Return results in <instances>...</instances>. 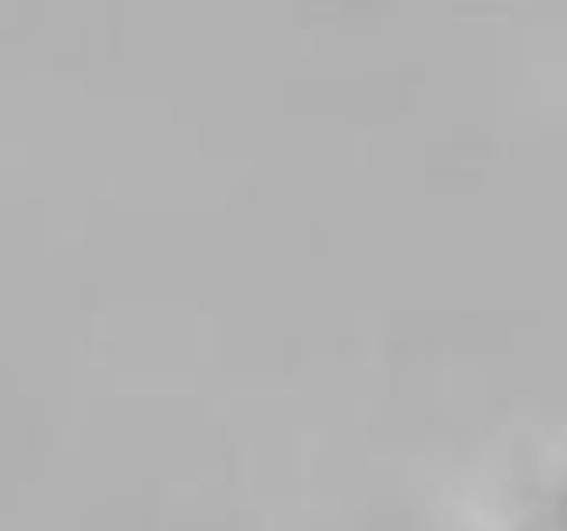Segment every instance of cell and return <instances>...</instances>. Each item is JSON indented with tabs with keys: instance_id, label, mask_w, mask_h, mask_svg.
Wrapping results in <instances>:
<instances>
[{
	"instance_id": "1",
	"label": "cell",
	"mask_w": 567,
	"mask_h": 531,
	"mask_svg": "<svg viewBox=\"0 0 567 531\" xmlns=\"http://www.w3.org/2000/svg\"><path fill=\"white\" fill-rule=\"evenodd\" d=\"M543 531H567V486H564V492L557 496V500L549 503L546 528H543Z\"/></svg>"
}]
</instances>
